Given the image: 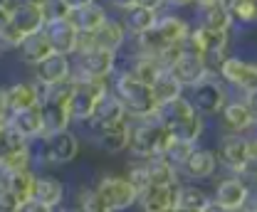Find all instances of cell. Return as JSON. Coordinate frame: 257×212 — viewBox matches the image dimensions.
<instances>
[{
    "label": "cell",
    "mask_w": 257,
    "mask_h": 212,
    "mask_svg": "<svg viewBox=\"0 0 257 212\" xmlns=\"http://www.w3.org/2000/svg\"><path fill=\"white\" fill-rule=\"evenodd\" d=\"M109 89L124 104L128 119H156L159 104L151 94V84H144L134 74H128L124 69L121 72L116 69L109 79Z\"/></svg>",
    "instance_id": "cell-1"
},
{
    "label": "cell",
    "mask_w": 257,
    "mask_h": 212,
    "mask_svg": "<svg viewBox=\"0 0 257 212\" xmlns=\"http://www.w3.org/2000/svg\"><path fill=\"white\" fill-rule=\"evenodd\" d=\"M171 133L159 123V119H128V141L126 151L136 160H149L161 155Z\"/></svg>",
    "instance_id": "cell-2"
},
{
    "label": "cell",
    "mask_w": 257,
    "mask_h": 212,
    "mask_svg": "<svg viewBox=\"0 0 257 212\" xmlns=\"http://www.w3.org/2000/svg\"><path fill=\"white\" fill-rule=\"evenodd\" d=\"M255 138L252 133H223L218 138V163H223L235 175H252L255 168Z\"/></svg>",
    "instance_id": "cell-3"
},
{
    "label": "cell",
    "mask_w": 257,
    "mask_h": 212,
    "mask_svg": "<svg viewBox=\"0 0 257 212\" xmlns=\"http://www.w3.org/2000/svg\"><path fill=\"white\" fill-rule=\"evenodd\" d=\"M69 96H67V111L72 121L84 123L92 119L99 99L109 91V79H69Z\"/></svg>",
    "instance_id": "cell-4"
},
{
    "label": "cell",
    "mask_w": 257,
    "mask_h": 212,
    "mask_svg": "<svg viewBox=\"0 0 257 212\" xmlns=\"http://www.w3.org/2000/svg\"><path fill=\"white\" fill-rule=\"evenodd\" d=\"M72 57V79H111V74L116 72L119 52L87 47L74 52Z\"/></svg>",
    "instance_id": "cell-5"
},
{
    "label": "cell",
    "mask_w": 257,
    "mask_h": 212,
    "mask_svg": "<svg viewBox=\"0 0 257 212\" xmlns=\"http://www.w3.org/2000/svg\"><path fill=\"white\" fill-rule=\"evenodd\" d=\"M186 99L191 101V106L200 116L210 119V116H218L220 114V109L225 106V101L230 96H227L225 84L218 79V74H210V77L200 79L198 84L188 87V96Z\"/></svg>",
    "instance_id": "cell-6"
},
{
    "label": "cell",
    "mask_w": 257,
    "mask_h": 212,
    "mask_svg": "<svg viewBox=\"0 0 257 212\" xmlns=\"http://www.w3.org/2000/svg\"><path fill=\"white\" fill-rule=\"evenodd\" d=\"M218 119L223 126V133H252L257 121L255 91L245 94V99H227Z\"/></svg>",
    "instance_id": "cell-7"
},
{
    "label": "cell",
    "mask_w": 257,
    "mask_h": 212,
    "mask_svg": "<svg viewBox=\"0 0 257 212\" xmlns=\"http://www.w3.org/2000/svg\"><path fill=\"white\" fill-rule=\"evenodd\" d=\"M215 74H218V79H220L223 84H230V87L245 91V94H250V91L257 89V67H255V62L245 60V57L227 55V57L218 64Z\"/></svg>",
    "instance_id": "cell-8"
},
{
    "label": "cell",
    "mask_w": 257,
    "mask_h": 212,
    "mask_svg": "<svg viewBox=\"0 0 257 212\" xmlns=\"http://www.w3.org/2000/svg\"><path fill=\"white\" fill-rule=\"evenodd\" d=\"M128 35L121 25V20L116 18H106L94 32H87V35H79V42H77V50H87V47H101V50H109V52H121L124 45H126Z\"/></svg>",
    "instance_id": "cell-9"
},
{
    "label": "cell",
    "mask_w": 257,
    "mask_h": 212,
    "mask_svg": "<svg viewBox=\"0 0 257 212\" xmlns=\"http://www.w3.org/2000/svg\"><path fill=\"white\" fill-rule=\"evenodd\" d=\"M96 192L104 197L111 212H126L139 200V192L126 180V175H101L96 182Z\"/></svg>",
    "instance_id": "cell-10"
},
{
    "label": "cell",
    "mask_w": 257,
    "mask_h": 212,
    "mask_svg": "<svg viewBox=\"0 0 257 212\" xmlns=\"http://www.w3.org/2000/svg\"><path fill=\"white\" fill-rule=\"evenodd\" d=\"M42 155H45L47 163H55V165L72 163L79 155V138H77V133L64 128V131H57V133L42 136Z\"/></svg>",
    "instance_id": "cell-11"
},
{
    "label": "cell",
    "mask_w": 257,
    "mask_h": 212,
    "mask_svg": "<svg viewBox=\"0 0 257 212\" xmlns=\"http://www.w3.org/2000/svg\"><path fill=\"white\" fill-rule=\"evenodd\" d=\"M168 72L181 82L183 89H188L193 84H198L200 79H205V77L213 74L203 57H198V55H193V52H186V50H181V55L173 60V64L168 67Z\"/></svg>",
    "instance_id": "cell-12"
},
{
    "label": "cell",
    "mask_w": 257,
    "mask_h": 212,
    "mask_svg": "<svg viewBox=\"0 0 257 212\" xmlns=\"http://www.w3.org/2000/svg\"><path fill=\"white\" fill-rule=\"evenodd\" d=\"M250 195H252V187L245 178L227 175V178L215 182V190H213L210 200L223 205V207H242V205L250 202Z\"/></svg>",
    "instance_id": "cell-13"
},
{
    "label": "cell",
    "mask_w": 257,
    "mask_h": 212,
    "mask_svg": "<svg viewBox=\"0 0 257 212\" xmlns=\"http://www.w3.org/2000/svg\"><path fill=\"white\" fill-rule=\"evenodd\" d=\"M72 79V57L67 55H47L42 62L35 64V82L42 87H55Z\"/></svg>",
    "instance_id": "cell-14"
},
{
    "label": "cell",
    "mask_w": 257,
    "mask_h": 212,
    "mask_svg": "<svg viewBox=\"0 0 257 212\" xmlns=\"http://www.w3.org/2000/svg\"><path fill=\"white\" fill-rule=\"evenodd\" d=\"M3 99H5V111H23L30 106H40V84L35 79H18L13 84L3 87Z\"/></svg>",
    "instance_id": "cell-15"
},
{
    "label": "cell",
    "mask_w": 257,
    "mask_h": 212,
    "mask_svg": "<svg viewBox=\"0 0 257 212\" xmlns=\"http://www.w3.org/2000/svg\"><path fill=\"white\" fill-rule=\"evenodd\" d=\"M126 119H128V114H126V109H124V104H121V101L111 94V89H109L101 99H99V104H96L92 119L84 121V123L89 126V131L96 136L101 128H109V126L121 123V121H126Z\"/></svg>",
    "instance_id": "cell-16"
},
{
    "label": "cell",
    "mask_w": 257,
    "mask_h": 212,
    "mask_svg": "<svg viewBox=\"0 0 257 212\" xmlns=\"http://www.w3.org/2000/svg\"><path fill=\"white\" fill-rule=\"evenodd\" d=\"M218 165L220 163H218V155L213 148H203V146L195 143V148L191 151L188 160L183 163L181 173H186L191 180H208V178L215 175Z\"/></svg>",
    "instance_id": "cell-17"
},
{
    "label": "cell",
    "mask_w": 257,
    "mask_h": 212,
    "mask_svg": "<svg viewBox=\"0 0 257 212\" xmlns=\"http://www.w3.org/2000/svg\"><path fill=\"white\" fill-rule=\"evenodd\" d=\"M42 30H45V35H47V42H50L52 52H57V55H67V57H72V55H74L77 42H79V32H77V28H74L69 20L47 23Z\"/></svg>",
    "instance_id": "cell-18"
},
{
    "label": "cell",
    "mask_w": 257,
    "mask_h": 212,
    "mask_svg": "<svg viewBox=\"0 0 257 212\" xmlns=\"http://www.w3.org/2000/svg\"><path fill=\"white\" fill-rule=\"evenodd\" d=\"M40 119H42V136L64 131L72 123V116L67 111V104L60 101V99H52V96H45L40 101Z\"/></svg>",
    "instance_id": "cell-19"
},
{
    "label": "cell",
    "mask_w": 257,
    "mask_h": 212,
    "mask_svg": "<svg viewBox=\"0 0 257 212\" xmlns=\"http://www.w3.org/2000/svg\"><path fill=\"white\" fill-rule=\"evenodd\" d=\"M193 25L200 30L230 32L235 23L230 18V10H225L220 3H210V5H195V23Z\"/></svg>",
    "instance_id": "cell-20"
},
{
    "label": "cell",
    "mask_w": 257,
    "mask_h": 212,
    "mask_svg": "<svg viewBox=\"0 0 257 212\" xmlns=\"http://www.w3.org/2000/svg\"><path fill=\"white\" fill-rule=\"evenodd\" d=\"M10 25L20 32L23 37L32 35V32L42 30L45 28V20H42V10L40 5L28 3V0H20L13 10H10Z\"/></svg>",
    "instance_id": "cell-21"
},
{
    "label": "cell",
    "mask_w": 257,
    "mask_h": 212,
    "mask_svg": "<svg viewBox=\"0 0 257 212\" xmlns=\"http://www.w3.org/2000/svg\"><path fill=\"white\" fill-rule=\"evenodd\" d=\"M178 185V182H176ZM176 185H149L144 192H139V207L141 212H166L176 202Z\"/></svg>",
    "instance_id": "cell-22"
},
{
    "label": "cell",
    "mask_w": 257,
    "mask_h": 212,
    "mask_svg": "<svg viewBox=\"0 0 257 212\" xmlns=\"http://www.w3.org/2000/svg\"><path fill=\"white\" fill-rule=\"evenodd\" d=\"M191 28H193L191 20H186V18H181V15H176V13H163V10L159 13V18H156V23H154V30L159 32L168 45L183 42L186 35L191 32Z\"/></svg>",
    "instance_id": "cell-23"
},
{
    "label": "cell",
    "mask_w": 257,
    "mask_h": 212,
    "mask_svg": "<svg viewBox=\"0 0 257 212\" xmlns=\"http://www.w3.org/2000/svg\"><path fill=\"white\" fill-rule=\"evenodd\" d=\"M15 52H18V57H20L23 64L35 67L37 62H42L47 55H52V47H50V42H47L45 30H37V32H32V35H25L23 42L15 47Z\"/></svg>",
    "instance_id": "cell-24"
},
{
    "label": "cell",
    "mask_w": 257,
    "mask_h": 212,
    "mask_svg": "<svg viewBox=\"0 0 257 212\" xmlns=\"http://www.w3.org/2000/svg\"><path fill=\"white\" fill-rule=\"evenodd\" d=\"M210 202V195L195 185V182H178L176 185V202L173 207L178 212H203Z\"/></svg>",
    "instance_id": "cell-25"
},
{
    "label": "cell",
    "mask_w": 257,
    "mask_h": 212,
    "mask_svg": "<svg viewBox=\"0 0 257 212\" xmlns=\"http://www.w3.org/2000/svg\"><path fill=\"white\" fill-rule=\"evenodd\" d=\"M5 123L10 128H15L20 136H25L28 141H35L42 136V119H40V106H30L23 111H13L5 116Z\"/></svg>",
    "instance_id": "cell-26"
},
{
    "label": "cell",
    "mask_w": 257,
    "mask_h": 212,
    "mask_svg": "<svg viewBox=\"0 0 257 212\" xmlns=\"http://www.w3.org/2000/svg\"><path fill=\"white\" fill-rule=\"evenodd\" d=\"M109 15H106V8L104 5H99V3H92V5H84V8H74V10H69V15H67V20L77 28L79 35H87V32H94L104 20H106Z\"/></svg>",
    "instance_id": "cell-27"
},
{
    "label": "cell",
    "mask_w": 257,
    "mask_h": 212,
    "mask_svg": "<svg viewBox=\"0 0 257 212\" xmlns=\"http://www.w3.org/2000/svg\"><path fill=\"white\" fill-rule=\"evenodd\" d=\"M94 141L104 153H111V155L124 153L126 151V141H128V119L121 123H114L109 128H101L94 136Z\"/></svg>",
    "instance_id": "cell-28"
},
{
    "label": "cell",
    "mask_w": 257,
    "mask_h": 212,
    "mask_svg": "<svg viewBox=\"0 0 257 212\" xmlns=\"http://www.w3.org/2000/svg\"><path fill=\"white\" fill-rule=\"evenodd\" d=\"M156 18H159V13L146 10V8H139V5H131L126 10H121V25H124L128 37H136L141 32L151 30L154 23H156Z\"/></svg>",
    "instance_id": "cell-29"
},
{
    "label": "cell",
    "mask_w": 257,
    "mask_h": 212,
    "mask_svg": "<svg viewBox=\"0 0 257 212\" xmlns=\"http://www.w3.org/2000/svg\"><path fill=\"white\" fill-rule=\"evenodd\" d=\"M32 200H40L50 207H57L64 200V182L52 175H35V190Z\"/></svg>",
    "instance_id": "cell-30"
},
{
    "label": "cell",
    "mask_w": 257,
    "mask_h": 212,
    "mask_svg": "<svg viewBox=\"0 0 257 212\" xmlns=\"http://www.w3.org/2000/svg\"><path fill=\"white\" fill-rule=\"evenodd\" d=\"M35 170H15V173H0V182L15 192V197L20 202L32 200V190H35Z\"/></svg>",
    "instance_id": "cell-31"
},
{
    "label": "cell",
    "mask_w": 257,
    "mask_h": 212,
    "mask_svg": "<svg viewBox=\"0 0 257 212\" xmlns=\"http://www.w3.org/2000/svg\"><path fill=\"white\" fill-rule=\"evenodd\" d=\"M166 67L156 57H146V55H128V64L124 72L134 74L136 79H141L144 84H151Z\"/></svg>",
    "instance_id": "cell-32"
},
{
    "label": "cell",
    "mask_w": 257,
    "mask_h": 212,
    "mask_svg": "<svg viewBox=\"0 0 257 212\" xmlns=\"http://www.w3.org/2000/svg\"><path fill=\"white\" fill-rule=\"evenodd\" d=\"M183 87H181V82L168 72V69H163L159 77L151 82V94H154V99H156V104L163 106V104H168V101H173V99H178V96H183Z\"/></svg>",
    "instance_id": "cell-33"
},
{
    "label": "cell",
    "mask_w": 257,
    "mask_h": 212,
    "mask_svg": "<svg viewBox=\"0 0 257 212\" xmlns=\"http://www.w3.org/2000/svg\"><path fill=\"white\" fill-rule=\"evenodd\" d=\"M195 148V143H188V141H181V138H168L166 141V146H163V151H161V158L173 168V170H178L181 173V168H183V163L188 160V155L191 151Z\"/></svg>",
    "instance_id": "cell-34"
},
{
    "label": "cell",
    "mask_w": 257,
    "mask_h": 212,
    "mask_svg": "<svg viewBox=\"0 0 257 212\" xmlns=\"http://www.w3.org/2000/svg\"><path fill=\"white\" fill-rule=\"evenodd\" d=\"M144 163H146V173H149L151 185H176L178 182V170H173L161 155H154Z\"/></svg>",
    "instance_id": "cell-35"
},
{
    "label": "cell",
    "mask_w": 257,
    "mask_h": 212,
    "mask_svg": "<svg viewBox=\"0 0 257 212\" xmlns=\"http://www.w3.org/2000/svg\"><path fill=\"white\" fill-rule=\"evenodd\" d=\"M77 212H111L104 197L96 192V187H79L77 192Z\"/></svg>",
    "instance_id": "cell-36"
},
{
    "label": "cell",
    "mask_w": 257,
    "mask_h": 212,
    "mask_svg": "<svg viewBox=\"0 0 257 212\" xmlns=\"http://www.w3.org/2000/svg\"><path fill=\"white\" fill-rule=\"evenodd\" d=\"M32 141H28L25 136H20L15 128H10L8 123L3 126V131H0V153L5 155V153H15V151H28L30 148Z\"/></svg>",
    "instance_id": "cell-37"
},
{
    "label": "cell",
    "mask_w": 257,
    "mask_h": 212,
    "mask_svg": "<svg viewBox=\"0 0 257 212\" xmlns=\"http://www.w3.org/2000/svg\"><path fill=\"white\" fill-rule=\"evenodd\" d=\"M230 18L237 25H252L257 18V0H235L230 8Z\"/></svg>",
    "instance_id": "cell-38"
},
{
    "label": "cell",
    "mask_w": 257,
    "mask_h": 212,
    "mask_svg": "<svg viewBox=\"0 0 257 212\" xmlns=\"http://www.w3.org/2000/svg\"><path fill=\"white\" fill-rule=\"evenodd\" d=\"M126 180L134 185L136 192H144V190L151 185V182H149V173H146V163H144V160H136V158H134V163L128 165Z\"/></svg>",
    "instance_id": "cell-39"
},
{
    "label": "cell",
    "mask_w": 257,
    "mask_h": 212,
    "mask_svg": "<svg viewBox=\"0 0 257 212\" xmlns=\"http://www.w3.org/2000/svg\"><path fill=\"white\" fill-rule=\"evenodd\" d=\"M40 10H42L45 25L47 23H57V20H67V15H69V8L64 5V0H45L40 5Z\"/></svg>",
    "instance_id": "cell-40"
},
{
    "label": "cell",
    "mask_w": 257,
    "mask_h": 212,
    "mask_svg": "<svg viewBox=\"0 0 257 212\" xmlns=\"http://www.w3.org/2000/svg\"><path fill=\"white\" fill-rule=\"evenodd\" d=\"M20 200L15 197L13 190H8L3 182H0V212H20Z\"/></svg>",
    "instance_id": "cell-41"
},
{
    "label": "cell",
    "mask_w": 257,
    "mask_h": 212,
    "mask_svg": "<svg viewBox=\"0 0 257 212\" xmlns=\"http://www.w3.org/2000/svg\"><path fill=\"white\" fill-rule=\"evenodd\" d=\"M20 212H55V207H50L40 200H28V202L20 205Z\"/></svg>",
    "instance_id": "cell-42"
},
{
    "label": "cell",
    "mask_w": 257,
    "mask_h": 212,
    "mask_svg": "<svg viewBox=\"0 0 257 212\" xmlns=\"http://www.w3.org/2000/svg\"><path fill=\"white\" fill-rule=\"evenodd\" d=\"M139 8H146V10H154V13H161L166 8V0H136Z\"/></svg>",
    "instance_id": "cell-43"
},
{
    "label": "cell",
    "mask_w": 257,
    "mask_h": 212,
    "mask_svg": "<svg viewBox=\"0 0 257 212\" xmlns=\"http://www.w3.org/2000/svg\"><path fill=\"white\" fill-rule=\"evenodd\" d=\"M96 0H64V5L69 8V10H74V8H84V5H92Z\"/></svg>",
    "instance_id": "cell-44"
},
{
    "label": "cell",
    "mask_w": 257,
    "mask_h": 212,
    "mask_svg": "<svg viewBox=\"0 0 257 212\" xmlns=\"http://www.w3.org/2000/svg\"><path fill=\"white\" fill-rule=\"evenodd\" d=\"M111 3V8H116V10H126L131 5H136V0H109Z\"/></svg>",
    "instance_id": "cell-45"
},
{
    "label": "cell",
    "mask_w": 257,
    "mask_h": 212,
    "mask_svg": "<svg viewBox=\"0 0 257 212\" xmlns=\"http://www.w3.org/2000/svg\"><path fill=\"white\" fill-rule=\"evenodd\" d=\"M195 0H166V5H171V8H191Z\"/></svg>",
    "instance_id": "cell-46"
},
{
    "label": "cell",
    "mask_w": 257,
    "mask_h": 212,
    "mask_svg": "<svg viewBox=\"0 0 257 212\" xmlns=\"http://www.w3.org/2000/svg\"><path fill=\"white\" fill-rule=\"evenodd\" d=\"M203 212H230V207H223V205H218V202H213V200H210V202L205 205V210Z\"/></svg>",
    "instance_id": "cell-47"
},
{
    "label": "cell",
    "mask_w": 257,
    "mask_h": 212,
    "mask_svg": "<svg viewBox=\"0 0 257 212\" xmlns=\"http://www.w3.org/2000/svg\"><path fill=\"white\" fill-rule=\"evenodd\" d=\"M20 0H0V10H5V13H10L15 5H18Z\"/></svg>",
    "instance_id": "cell-48"
},
{
    "label": "cell",
    "mask_w": 257,
    "mask_h": 212,
    "mask_svg": "<svg viewBox=\"0 0 257 212\" xmlns=\"http://www.w3.org/2000/svg\"><path fill=\"white\" fill-rule=\"evenodd\" d=\"M218 3H220V5H223L225 10H230V8H232V5H235V0H218Z\"/></svg>",
    "instance_id": "cell-49"
},
{
    "label": "cell",
    "mask_w": 257,
    "mask_h": 212,
    "mask_svg": "<svg viewBox=\"0 0 257 212\" xmlns=\"http://www.w3.org/2000/svg\"><path fill=\"white\" fill-rule=\"evenodd\" d=\"M210 3H218V0H195L193 5H210Z\"/></svg>",
    "instance_id": "cell-50"
},
{
    "label": "cell",
    "mask_w": 257,
    "mask_h": 212,
    "mask_svg": "<svg viewBox=\"0 0 257 212\" xmlns=\"http://www.w3.org/2000/svg\"><path fill=\"white\" fill-rule=\"evenodd\" d=\"M3 126H5V116L0 114V131H3Z\"/></svg>",
    "instance_id": "cell-51"
},
{
    "label": "cell",
    "mask_w": 257,
    "mask_h": 212,
    "mask_svg": "<svg viewBox=\"0 0 257 212\" xmlns=\"http://www.w3.org/2000/svg\"><path fill=\"white\" fill-rule=\"evenodd\" d=\"M28 3H35V5H42L45 0H28Z\"/></svg>",
    "instance_id": "cell-52"
},
{
    "label": "cell",
    "mask_w": 257,
    "mask_h": 212,
    "mask_svg": "<svg viewBox=\"0 0 257 212\" xmlns=\"http://www.w3.org/2000/svg\"><path fill=\"white\" fill-rule=\"evenodd\" d=\"M166 212H178V210H176V207H171V210H166Z\"/></svg>",
    "instance_id": "cell-53"
},
{
    "label": "cell",
    "mask_w": 257,
    "mask_h": 212,
    "mask_svg": "<svg viewBox=\"0 0 257 212\" xmlns=\"http://www.w3.org/2000/svg\"><path fill=\"white\" fill-rule=\"evenodd\" d=\"M0 158H3V153H0Z\"/></svg>",
    "instance_id": "cell-54"
}]
</instances>
